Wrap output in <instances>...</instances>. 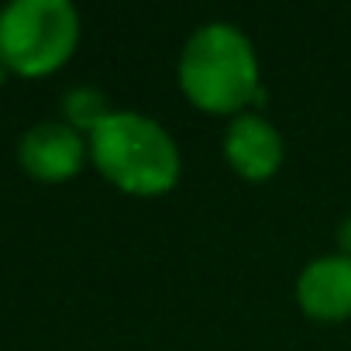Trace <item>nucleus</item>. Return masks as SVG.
<instances>
[{"label": "nucleus", "mask_w": 351, "mask_h": 351, "mask_svg": "<svg viewBox=\"0 0 351 351\" xmlns=\"http://www.w3.org/2000/svg\"><path fill=\"white\" fill-rule=\"evenodd\" d=\"M176 83L197 110L210 117L231 121L265 104L258 52L234 21H207L183 42Z\"/></svg>", "instance_id": "obj_1"}, {"label": "nucleus", "mask_w": 351, "mask_h": 351, "mask_svg": "<svg viewBox=\"0 0 351 351\" xmlns=\"http://www.w3.org/2000/svg\"><path fill=\"white\" fill-rule=\"evenodd\" d=\"M86 145L93 169L128 197L155 200L183 180V152L172 131L141 110H110Z\"/></svg>", "instance_id": "obj_2"}, {"label": "nucleus", "mask_w": 351, "mask_h": 351, "mask_svg": "<svg viewBox=\"0 0 351 351\" xmlns=\"http://www.w3.org/2000/svg\"><path fill=\"white\" fill-rule=\"evenodd\" d=\"M83 21L69 0H11L0 8V59L11 76L59 73L80 45Z\"/></svg>", "instance_id": "obj_3"}, {"label": "nucleus", "mask_w": 351, "mask_h": 351, "mask_svg": "<svg viewBox=\"0 0 351 351\" xmlns=\"http://www.w3.org/2000/svg\"><path fill=\"white\" fill-rule=\"evenodd\" d=\"M18 162L38 183H69L90 162V145L66 121H38L21 134Z\"/></svg>", "instance_id": "obj_4"}, {"label": "nucleus", "mask_w": 351, "mask_h": 351, "mask_svg": "<svg viewBox=\"0 0 351 351\" xmlns=\"http://www.w3.org/2000/svg\"><path fill=\"white\" fill-rule=\"evenodd\" d=\"M224 162L231 165V172L245 183H265L282 169L286 158V141L282 131L262 114V110H248L228 121L224 128Z\"/></svg>", "instance_id": "obj_5"}, {"label": "nucleus", "mask_w": 351, "mask_h": 351, "mask_svg": "<svg viewBox=\"0 0 351 351\" xmlns=\"http://www.w3.org/2000/svg\"><path fill=\"white\" fill-rule=\"evenodd\" d=\"M296 306L320 324L351 320V255L330 252L306 262L296 276Z\"/></svg>", "instance_id": "obj_6"}, {"label": "nucleus", "mask_w": 351, "mask_h": 351, "mask_svg": "<svg viewBox=\"0 0 351 351\" xmlns=\"http://www.w3.org/2000/svg\"><path fill=\"white\" fill-rule=\"evenodd\" d=\"M114 107L107 104V97L97 86H73L62 93V121L69 128H76L80 134H93V128L110 114Z\"/></svg>", "instance_id": "obj_7"}, {"label": "nucleus", "mask_w": 351, "mask_h": 351, "mask_svg": "<svg viewBox=\"0 0 351 351\" xmlns=\"http://www.w3.org/2000/svg\"><path fill=\"white\" fill-rule=\"evenodd\" d=\"M337 252L341 255H351V214L341 221V228H337Z\"/></svg>", "instance_id": "obj_8"}, {"label": "nucleus", "mask_w": 351, "mask_h": 351, "mask_svg": "<svg viewBox=\"0 0 351 351\" xmlns=\"http://www.w3.org/2000/svg\"><path fill=\"white\" fill-rule=\"evenodd\" d=\"M8 76H11V69H8V62H4V59H0V86L8 83Z\"/></svg>", "instance_id": "obj_9"}]
</instances>
